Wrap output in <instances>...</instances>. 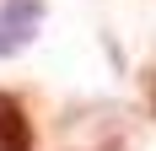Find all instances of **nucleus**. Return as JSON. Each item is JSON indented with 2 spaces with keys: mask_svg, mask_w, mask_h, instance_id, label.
<instances>
[{
  "mask_svg": "<svg viewBox=\"0 0 156 151\" xmlns=\"http://www.w3.org/2000/svg\"><path fill=\"white\" fill-rule=\"evenodd\" d=\"M43 16H48L43 0H5V6H0V60H16V54L38 38Z\"/></svg>",
  "mask_w": 156,
  "mask_h": 151,
  "instance_id": "nucleus-1",
  "label": "nucleus"
},
{
  "mask_svg": "<svg viewBox=\"0 0 156 151\" xmlns=\"http://www.w3.org/2000/svg\"><path fill=\"white\" fill-rule=\"evenodd\" d=\"M145 97H151V113H156V70H145Z\"/></svg>",
  "mask_w": 156,
  "mask_h": 151,
  "instance_id": "nucleus-3",
  "label": "nucleus"
},
{
  "mask_svg": "<svg viewBox=\"0 0 156 151\" xmlns=\"http://www.w3.org/2000/svg\"><path fill=\"white\" fill-rule=\"evenodd\" d=\"M0 151H32V119L16 92H0Z\"/></svg>",
  "mask_w": 156,
  "mask_h": 151,
  "instance_id": "nucleus-2",
  "label": "nucleus"
}]
</instances>
